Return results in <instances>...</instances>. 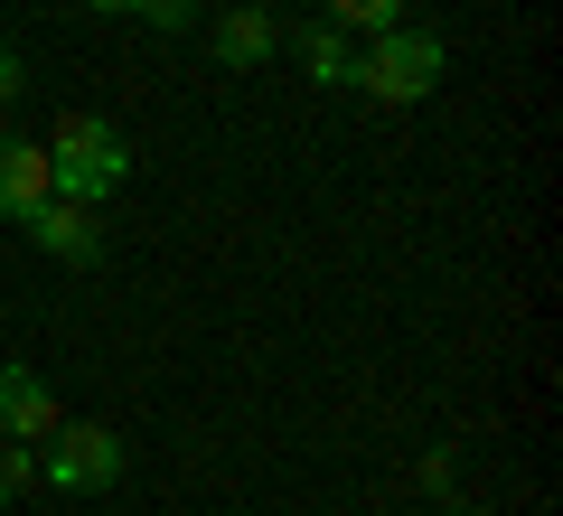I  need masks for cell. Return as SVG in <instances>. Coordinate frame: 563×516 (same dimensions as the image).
I'll list each match as a JSON object with an SVG mask.
<instances>
[{
    "mask_svg": "<svg viewBox=\"0 0 563 516\" xmlns=\"http://www.w3.org/2000/svg\"><path fill=\"white\" fill-rule=\"evenodd\" d=\"M38 151H47V179H57L66 207H103L122 179H132V141H122V122H103V113H57V132H47Z\"/></svg>",
    "mask_w": 563,
    "mask_h": 516,
    "instance_id": "obj_1",
    "label": "cell"
},
{
    "mask_svg": "<svg viewBox=\"0 0 563 516\" xmlns=\"http://www.w3.org/2000/svg\"><path fill=\"white\" fill-rule=\"evenodd\" d=\"M442 39L432 29H385V39H366V57H357V95H376V103H422L432 85H442Z\"/></svg>",
    "mask_w": 563,
    "mask_h": 516,
    "instance_id": "obj_2",
    "label": "cell"
},
{
    "mask_svg": "<svg viewBox=\"0 0 563 516\" xmlns=\"http://www.w3.org/2000/svg\"><path fill=\"white\" fill-rule=\"evenodd\" d=\"M122 460L132 451H122V432H103V422H57V432L38 441V479L57 497H103L122 479Z\"/></svg>",
    "mask_w": 563,
    "mask_h": 516,
    "instance_id": "obj_3",
    "label": "cell"
},
{
    "mask_svg": "<svg viewBox=\"0 0 563 516\" xmlns=\"http://www.w3.org/2000/svg\"><path fill=\"white\" fill-rule=\"evenodd\" d=\"M57 422H66V414H57V385H47L38 366H0V441L38 451Z\"/></svg>",
    "mask_w": 563,
    "mask_h": 516,
    "instance_id": "obj_4",
    "label": "cell"
},
{
    "mask_svg": "<svg viewBox=\"0 0 563 516\" xmlns=\"http://www.w3.org/2000/svg\"><path fill=\"white\" fill-rule=\"evenodd\" d=\"M57 198V179H47V151L29 132H0V217H38V207Z\"/></svg>",
    "mask_w": 563,
    "mask_h": 516,
    "instance_id": "obj_5",
    "label": "cell"
},
{
    "mask_svg": "<svg viewBox=\"0 0 563 516\" xmlns=\"http://www.w3.org/2000/svg\"><path fill=\"white\" fill-rule=\"evenodd\" d=\"M29 244H38L47 263H103V226H95V207H66V198H47L38 217H29Z\"/></svg>",
    "mask_w": 563,
    "mask_h": 516,
    "instance_id": "obj_6",
    "label": "cell"
},
{
    "mask_svg": "<svg viewBox=\"0 0 563 516\" xmlns=\"http://www.w3.org/2000/svg\"><path fill=\"white\" fill-rule=\"evenodd\" d=\"M273 57H282V20H273V10L244 0V10L217 20V66H273Z\"/></svg>",
    "mask_w": 563,
    "mask_h": 516,
    "instance_id": "obj_7",
    "label": "cell"
},
{
    "mask_svg": "<svg viewBox=\"0 0 563 516\" xmlns=\"http://www.w3.org/2000/svg\"><path fill=\"white\" fill-rule=\"evenodd\" d=\"M282 47L301 57V76H310V85H357V47H347L339 29H320V20H310V29H291Z\"/></svg>",
    "mask_w": 563,
    "mask_h": 516,
    "instance_id": "obj_8",
    "label": "cell"
},
{
    "mask_svg": "<svg viewBox=\"0 0 563 516\" xmlns=\"http://www.w3.org/2000/svg\"><path fill=\"white\" fill-rule=\"evenodd\" d=\"M320 29H366V39H385V29H404V0H320Z\"/></svg>",
    "mask_w": 563,
    "mask_h": 516,
    "instance_id": "obj_9",
    "label": "cell"
},
{
    "mask_svg": "<svg viewBox=\"0 0 563 516\" xmlns=\"http://www.w3.org/2000/svg\"><path fill=\"white\" fill-rule=\"evenodd\" d=\"M29 488H38V451L0 441V507H10V497H29Z\"/></svg>",
    "mask_w": 563,
    "mask_h": 516,
    "instance_id": "obj_10",
    "label": "cell"
},
{
    "mask_svg": "<svg viewBox=\"0 0 563 516\" xmlns=\"http://www.w3.org/2000/svg\"><path fill=\"white\" fill-rule=\"evenodd\" d=\"M132 20H151V29H198L207 0H132Z\"/></svg>",
    "mask_w": 563,
    "mask_h": 516,
    "instance_id": "obj_11",
    "label": "cell"
},
{
    "mask_svg": "<svg viewBox=\"0 0 563 516\" xmlns=\"http://www.w3.org/2000/svg\"><path fill=\"white\" fill-rule=\"evenodd\" d=\"M422 488H432V497L461 488V451H451V441H432V451H422Z\"/></svg>",
    "mask_w": 563,
    "mask_h": 516,
    "instance_id": "obj_12",
    "label": "cell"
},
{
    "mask_svg": "<svg viewBox=\"0 0 563 516\" xmlns=\"http://www.w3.org/2000/svg\"><path fill=\"white\" fill-rule=\"evenodd\" d=\"M20 95H29V66H20V47L0 39V103H20Z\"/></svg>",
    "mask_w": 563,
    "mask_h": 516,
    "instance_id": "obj_13",
    "label": "cell"
},
{
    "mask_svg": "<svg viewBox=\"0 0 563 516\" xmlns=\"http://www.w3.org/2000/svg\"><path fill=\"white\" fill-rule=\"evenodd\" d=\"M85 10H103V20H122V10H132V0H85Z\"/></svg>",
    "mask_w": 563,
    "mask_h": 516,
    "instance_id": "obj_14",
    "label": "cell"
},
{
    "mask_svg": "<svg viewBox=\"0 0 563 516\" xmlns=\"http://www.w3.org/2000/svg\"><path fill=\"white\" fill-rule=\"evenodd\" d=\"M442 516H479V507H470V497H451V507H442Z\"/></svg>",
    "mask_w": 563,
    "mask_h": 516,
    "instance_id": "obj_15",
    "label": "cell"
}]
</instances>
